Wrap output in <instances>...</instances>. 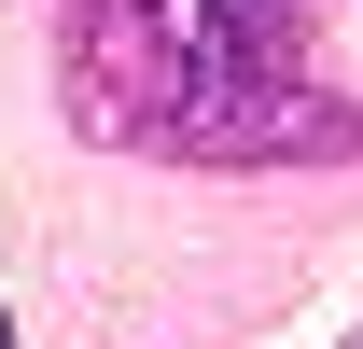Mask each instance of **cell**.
Returning a JSON list of instances; mask_svg holds the SVG:
<instances>
[{
    "label": "cell",
    "mask_w": 363,
    "mask_h": 349,
    "mask_svg": "<svg viewBox=\"0 0 363 349\" xmlns=\"http://www.w3.org/2000/svg\"><path fill=\"white\" fill-rule=\"evenodd\" d=\"M0 349H14V321H0Z\"/></svg>",
    "instance_id": "obj_1"
}]
</instances>
